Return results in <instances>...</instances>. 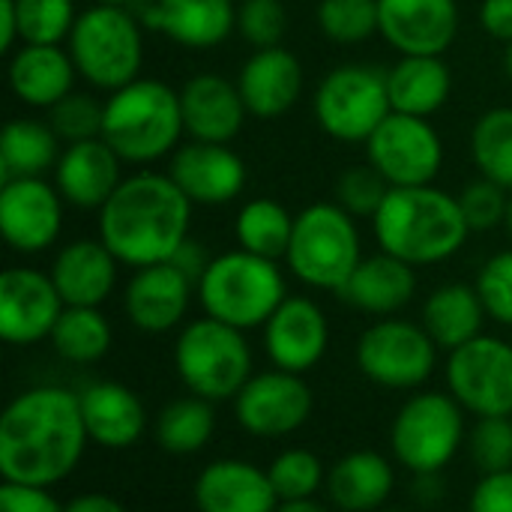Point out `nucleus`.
<instances>
[{
    "instance_id": "21",
    "label": "nucleus",
    "mask_w": 512,
    "mask_h": 512,
    "mask_svg": "<svg viewBox=\"0 0 512 512\" xmlns=\"http://www.w3.org/2000/svg\"><path fill=\"white\" fill-rule=\"evenodd\" d=\"M138 21L183 48H216L237 30L234 0H147Z\"/></svg>"
},
{
    "instance_id": "27",
    "label": "nucleus",
    "mask_w": 512,
    "mask_h": 512,
    "mask_svg": "<svg viewBox=\"0 0 512 512\" xmlns=\"http://www.w3.org/2000/svg\"><path fill=\"white\" fill-rule=\"evenodd\" d=\"M120 261L114 252L93 237L66 243L51 261V279L66 306H102L117 288Z\"/></svg>"
},
{
    "instance_id": "1",
    "label": "nucleus",
    "mask_w": 512,
    "mask_h": 512,
    "mask_svg": "<svg viewBox=\"0 0 512 512\" xmlns=\"http://www.w3.org/2000/svg\"><path fill=\"white\" fill-rule=\"evenodd\" d=\"M87 441L78 393L57 384L30 387L0 414V477L51 489L75 474Z\"/></svg>"
},
{
    "instance_id": "47",
    "label": "nucleus",
    "mask_w": 512,
    "mask_h": 512,
    "mask_svg": "<svg viewBox=\"0 0 512 512\" xmlns=\"http://www.w3.org/2000/svg\"><path fill=\"white\" fill-rule=\"evenodd\" d=\"M468 512H512V468L480 474L468 498Z\"/></svg>"
},
{
    "instance_id": "6",
    "label": "nucleus",
    "mask_w": 512,
    "mask_h": 512,
    "mask_svg": "<svg viewBox=\"0 0 512 512\" xmlns=\"http://www.w3.org/2000/svg\"><path fill=\"white\" fill-rule=\"evenodd\" d=\"M174 369L192 396L207 402H234L255 375V357L243 330L210 315L183 324L174 342Z\"/></svg>"
},
{
    "instance_id": "28",
    "label": "nucleus",
    "mask_w": 512,
    "mask_h": 512,
    "mask_svg": "<svg viewBox=\"0 0 512 512\" xmlns=\"http://www.w3.org/2000/svg\"><path fill=\"white\" fill-rule=\"evenodd\" d=\"M417 294V273L408 261L378 252L372 258H363L351 279L342 285L339 297L372 318H393L399 315Z\"/></svg>"
},
{
    "instance_id": "48",
    "label": "nucleus",
    "mask_w": 512,
    "mask_h": 512,
    "mask_svg": "<svg viewBox=\"0 0 512 512\" xmlns=\"http://www.w3.org/2000/svg\"><path fill=\"white\" fill-rule=\"evenodd\" d=\"M0 512H63V504L48 489L3 480V486H0Z\"/></svg>"
},
{
    "instance_id": "46",
    "label": "nucleus",
    "mask_w": 512,
    "mask_h": 512,
    "mask_svg": "<svg viewBox=\"0 0 512 512\" xmlns=\"http://www.w3.org/2000/svg\"><path fill=\"white\" fill-rule=\"evenodd\" d=\"M477 291L486 315L504 327H512V249L495 252L477 273Z\"/></svg>"
},
{
    "instance_id": "50",
    "label": "nucleus",
    "mask_w": 512,
    "mask_h": 512,
    "mask_svg": "<svg viewBox=\"0 0 512 512\" xmlns=\"http://www.w3.org/2000/svg\"><path fill=\"white\" fill-rule=\"evenodd\" d=\"M210 255H207V249L198 243V240H186L177 252H174V258H171V264L180 270V273H186L192 282H195V288H198V282H201V276L207 273V267H210Z\"/></svg>"
},
{
    "instance_id": "55",
    "label": "nucleus",
    "mask_w": 512,
    "mask_h": 512,
    "mask_svg": "<svg viewBox=\"0 0 512 512\" xmlns=\"http://www.w3.org/2000/svg\"><path fill=\"white\" fill-rule=\"evenodd\" d=\"M96 3H105V6H132L135 0H96Z\"/></svg>"
},
{
    "instance_id": "54",
    "label": "nucleus",
    "mask_w": 512,
    "mask_h": 512,
    "mask_svg": "<svg viewBox=\"0 0 512 512\" xmlns=\"http://www.w3.org/2000/svg\"><path fill=\"white\" fill-rule=\"evenodd\" d=\"M504 72H507V78L512 81V42L504 45Z\"/></svg>"
},
{
    "instance_id": "41",
    "label": "nucleus",
    "mask_w": 512,
    "mask_h": 512,
    "mask_svg": "<svg viewBox=\"0 0 512 512\" xmlns=\"http://www.w3.org/2000/svg\"><path fill=\"white\" fill-rule=\"evenodd\" d=\"M105 102L90 93H69L57 105L48 108V126L57 132L63 144H78L90 138H102Z\"/></svg>"
},
{
    "instance_id": "45",
    "label": "nucleus",
    "mask_w": 512,
    "mask_h": 512,
    "mask_svg": "<svg viewBox=\"0 0 512 512\" xmlns=\"http://www.w3.org/2000/svg\"><path fill=\"white\" fill-rule=\"evenodd\" d=\"M510 189L498 186L489 177H480L468 183L459 192V207L465 213V222L471 231H492L501 222H507V207H510Z\"/></svg>"
},
{
    "instance_id": "9",
    "label": "nucleus",
    "mask_w": 512,
    "mask_h": 512,
    "mask_svg": "<svg viewBox=\"0 0 512 512\" xmlns=\"http://www.w3.org/2000/svg\"><path fill=\"white\" fill-rule=\"evenodd\" d=\"M465 408L441 390H417L393 417L390 450L393 459L414 477L441 474L465 447Z\"/></svg>"
},
{
    "instance_id": "49",
    "label": "nucleus",
    "mask_w": 512,
    "mask_h": 512,
    "mask_svg": "<svg viewBox=\"0 0 512 512\" xmlns=\"http://www.w3.org/2000/svg\"><path fill=\"white\" fill-rule=\"evenodd\" d=\"M480 24L492 39H498L504 45L512 42V0H483Z\"/></svg>"
},
{
    "instance_id": "31",
    "label": "nucleus",
    "mask_w": 512,
    "mask_h": 512,
    "mask_svg": "<svg viewBox=\"0 0 512 512\" xmlns=\"http://www.w3.org/2000/svg\"><path fill=\"white\" fill-rule=\"evenodd\" d=\"M387 90L393 111L429 120L447 105L453 75L438 54H402V60L387 69Z\"/></svg>"
},
{
    "instance_id": "17",
    "label": "nucleus",
    "mask_w": 512,
    "mask_h": 512,
    "mask_svg": "<svg viewBox=\"0 0 512 512\" xmlns=\"http://www.w3.org/2000/svg\"><path fill=\"white\" fill-rule=\"evenodd\" d=\"M330 348V321L312 297H285L264 324V351L276 369L306 375Z\"/></svg>"
},
{
    "instance_id": "5",
    "label": "nucleus",
    "mask_w": 512,
    "mask_h": 512,
    "mask_svg": "<svg viewBox=\"0 0 512 512\" xmlns=\"http://www.w3.org/2000/svg\"><path fill=\"white\" fill-rule=\"evenodd\" d=\"M285 297L288 288L279 261L246 249L216 255L198 282V303L204 315L243 333L264 327Z\"/></svg>"
},
{
    "instance_id": "26",
    "label": "nucleus",
    "mask_w": 512,
    "mask_h": 512,
    "mask_svg": "<svg viewBox=\"0 0 512 512\" xmlns=\"http://www.w3.org/2000/svg\"><path fill=\"white\" fill-rule=\"evenodd\" d=\"M240 96L252 117L276 120L288 114L303 93V66L288 48H258L237 75Z\"/></svg>"
},
{
    "instance_id": "2",
    "label": "nucleus",
    "mask_w": 512,
    "mask_h": 512,
    "mask_svg": "<svg viewBox=\"0 0 512 512\" xmlns=\"http://www.w3.org/2000/svg\"><path fill=\"white\" fill-rule=\"evenodd\" d=\"M192 201L159 171L123 177L99 210V240L132 270L165 264L189 240Z\"/></svg>"
},
{
    "instance_id": "13",
    "label": "nucleus",
    "mask_w": 512,
    "mask_h": 512,
    "mask_svg": "<svg viewBox=\"0 0 512 512\" xmlns=\"http://www.w3.org/2000/svg\"><path fill=\"white\" fill-rule=\"evenodd\" d=\"M366 162L390 186H432L444 165V144L426 117L393 111L369 135Z\"/></svg>"
},
{
    "instance_id": "37",
    "label": "nucleus",
    "mask_w": 512,
    "mask_h": 512,
    "mask_svg": "<svg viewBox=\"0 0 512 512\" xmlns=\"http://www.w3.org/2000/svg\"><path fill=\"white\" fill-rule=\"evenodd\" d=\"M471 156L480 177L495 180L512 192V108L486 111L471 129Z\"/></svg>"
},
{
    "instance_id": "53",
    "label": "nucleus",
    "mask_w": 512,
    "mask_h": 512,
    "mask_svg": "<svg viewBox=\"0 0 512 512\" xmlns=\"http://www.w3.org/2000/svg\"><path fill=\"white\" fill-rule=\"evenodd\" d=\"M276 512H333L327 504H321L318 498H306V501H285L279 504Z\"/></svg>"
},
{
    "instance_id": "16",
    "label": "nucleus",
    "mask_w": 512,
    "mask_h": 512,
    "mask_svg": "<svg viewBox=\"0 0 512 512\" xmlns=\"http://www.w3.org/2000/svg\"><path fill=\"white\" fill-rule=\"evenodd\" d=\"M63 228V195L42 177H15L0 186V231L9 249L39 255Z\"/></svg>"
},
{
    "instance_id": "32",
    "label": "nucleus",
    "mask_w": 512,
    "mask_h": 512,
    "mask_svg": "<svg viewBox=\"0 0 512 512\" xmlns=\"http://www.w3.org/2000/svg\"><path fill=\"white\" fill-rule=\"evenodd\" d=\"M486 318L489 315H486L477 285L447 282L426 297L420 324L435 339V345L450 354V351L462 348L465 342L483 336Z\"/></svg>"
},
{
    "instance_id": "10",
    "label": "nucleus",
    "mask_w": 512,
    "mask_h": 512,
    "mask_svg": "<svg viewBox=\"0 0 512 512\" xmlns=\"http://www.w3.org/2000/svg\"><path fill=\"white\" fill-rule=\"evenodd\" d=\"M393 114L387 69L369 63H345L327 72L315 90L318 126L345 144H366L369 135Z\"/></svg>"
},
{
    "instance_id": "23",
    "label": "nucleus",
    "mask_w": 512,
    "mask_h": 512,
    "mask_svg": "<svg viewBox=\"0 0 512 512\" xmlns=\"http://www.w3.org/2000/svg\"><path fill=\"white\" fill-rule=\"evenodd\" d=\"M198 512H276L279 495L267 477L246 459H216L201 468L192 489Z\"/></svg>"
},
{
    "instance_id": "43",
    "label": "nucleus",
    "mask_w": 512,
    "mask_h": 512,
    "mask_svg": "<svg viewBox=\"0 0 512 512\" xmlns=\"http://www.w3.org/2000/svg\"><path fill=\"white\" fill-rule=\"evenodd\" d=\"M387 192H390V183L369 162L345 168L336 180V204L354 219H372L378 207L384 204Z\"/></svg>"
},
{
    "instance_id": "12",
    "label": "nucleus",
    "mask_w": 512,
    "mask_h": 512,
    "mask_svg": "<svg viewBox=\"0 0 512 512\" xmlns=\"http://www.w3.org/2000/svg\"><path fill=\"white\" fill-rule=\"evenodd\" d=\"M447 393L474 417H512V345L477 336L447 354Z\"/></svg>"
},
{
    "instance_id": "42",
    "label": "nucleus",
    "mask_w": 512,
    "mask_h": 512,
    "mask_svg": "<svg viewBox=\"0 0 512 512\" xmlns=\"http://www.w3.org/2000/svg\"><path fill=\"white\" fill-rule=\"evenodd\" d=\"M465 450L480 474L512 468V417H477L468 429Z\"/></svg>"
},
{
    "instance_id": "29",
    "label": "nucleus",
    "mask_w": 512,
    "mask_h": 512,
    "mask_svg": "<svg viewBox=\"0 0 512 512\" xmlns=\"http://www.w3.org/2000/svg\"><path fill=\"white\" fill-rule=\"evenodd\" d=\"M396 489V468L378 450H354L327 468V501L339 512L384 510Z\"/></svg>"
},
{
    "instance_id": "35",
    "label": "nucleus",
    "mask_w": 512,
    "mask_h": 512,
    "mask_svg": "<svg viewBox=\"0 0 512 512\" xmlns=\"http://www.w3.org/2000/svg\"><path fill=\"white\" fill-rule=\"evenodd\" d=\"M111 342V321L102 315L99 306H66L51 333V348L60 360L72 366L99 363L111 351Z\"/></svg>"
},
{
    "instance_id": "36",
    "label": "nucleus",
    "mask_w": 512,
    "mask_h": 512,
    "mask_svg": "<svg viewBox=\"0 0 512 512\" xmlns=\"http://www.w3.org/2000/svg\"><path fill=\"white\" fill-rule=\"evenodd\" d=\"M234 234L240 249L270 261H282L291 246L294 216L273 198H252L240 207Z\"/></svg>"
},
{
    "instance_id": "22",
    "label": "nucleus",
    "mask_w": 512,
    "mask_h": 512,
    "mask_svg": "<svg viewBox=\"0 0 512 512\" xmlns=\"http://www.w3.org/2000/svg\"><path fill=\"white\" fill-rule=\"evenodd\" d=\"M180 108L186 135L207 144H231L249 114L237 81H228L216 72L192 75L180 87Z\"/></svg>"
},
{
    "instance_id": "19",
    "label": "nucleus",
    "mask_w": 512,
    "mask_h": 512,
    "mask_svg": "<svg viewBox=\"0 0 512 512\" xmlns=\"http://www.w3.org/2000/svg\"><path fill=\"white\" fill-rule=\"evenodd\" d=\"M378 33L399 54H438L456 42V0H378Z\"/></svg>"
},
{
    "instance_id": "25",
    "label": "nucleus",
    "mask_w": 512,
    "mask_h": 512,
    "mask_svg": "<svg viewBox=\"0 0 512 512\" xmlns=\"http://www.w3.org/2000/svg\"><path fill=\"white\" fill-rule=\"evenodd\" d=\"M87 438L102 450H132L147 432V408L117 381H93L78 393Z\"/></svg>"
},
{
    "instance_id": "52",
    "label": "nucleus",
    "mask_w": 512,
    "mask_h": 512,
    "mask_svg": "<svg viewBox=\"0 0 512 512\" xmlns=\"http://www.w3.org/2000/svg\"><path fill=\"white\" fill-rule=\"evenodd\" d=\"M15 42H21L18 6H15V0H0V48L15 51Z\"/></svg>"
},
{
    "instance_id": "40",
    "label": "nucleus",
    "mask_w": 512,
    "mask_h": 512,
    "mask_svg": "<svg viewBox=\"0 0 512 512\" xmlns=\"http://www.w3.org/2000/svg\"><path fill=\"white\" fill-rule=\"evenodd\" d=\"M378 0H321L318 27L330 42L357 45L378 33Z\"/></svg>"
},
{
    "instance_id": "34",
    "label": "nucleus",
    "mask_w": 512,
    "mask_h": 512,
    "mask_svg": "<svg viewBox=\"0 0 512 512\" xmlns=\"http://www.w3.org/2000/svg\"><path fill=\"white\" fill-rule=\"evenodd\" d=\"M156 444L171 456H195L216 435V411L213 402L201 396H183L168 402L153 420Z\"/></svg>"
},
{
    "instance_id": "39",
    "label": "nucleus",
    "mask_w": 512,
    "mask_h": 512,
    "mask_svg": "<svg viewBox=\"0 0 512 512\" xmlns=\"http://www.w3.org/2000/svg\"><path fill=\"white\" fill-rule=\"evenodd\" d=\"M15 6L24 45H60L78 21L72 0H15Z\"/></svg>"
},
{
    "instance_id": "38",
    "label": "nucleus",
    "mask_w": 512,
    "mask_h": 512,
    "mask_svg": "<svg viewBox=\"0 0 512 512\" xmlns=\"http://www.w3.org/2000/svg\"><path fill=\"white\" fill-rule=\"evenodd\" d=\"M267 477L279 495V501H306L315 498L324 486H327V468L324 462L306 450V447H288L282 450L270 465H267Z\"/></svg>"
},
{
    "instance_id": "33",
    "label": "nucleus",
    "mask_w": 512,
    "mask_h": 512,
    "mask_svg": "<svg viewBox=\"0 0 512 512\" xmlns=\"http://www.w3.org/2000/svg\"><path fill=\"white\" fill-rule=\"evenodd\" d=\"M60 138L42 120H9L0 135V183L42 177L60 159Z\"/></svg>"
},
{
    "instance_id": "24",
    "label": "nucleus",
    "mask_w": 512,
    "mask_h": 512,
    "mask_svg": "<svg viewBox=\"0 0 512 512\" xmlns=\"http://www.w3.org/2000/svg\"><path fill=\"white\" fill-rule=\"evenodd\" d=\"M123 159L105 138L66 144L54 165V186L66 204L78 210H102L123 183Z\"/></svg>"
},
{
    "instance_id": "3",
    "label": "nucleus",
    "mask_w": 512,
    "mask_h": 512,
    "mask_svg": "<svg viewBox=\"0 0 512 512\" xmlns=\"http://www.w3.org/2000/svg\"><path fill=\"white\" fill-rule=\"evenodd\" d=\"M381 252L411 267H429L453 258L468 243V222L459 195L432 186H390L384 204L372 216Z\"/></svg>"
},
{
    "instance_id": "8",
    "label": "nucleus",
    "mask_w": 512,
    "mask_h": 512,
    "mask_svg": "<svg viewBox=\"0 0 512 512\" xmlns=\"http://www.w3.org/2000/svg\"><path fill=\"white\" fill-rule=\"evenodd\" d=\"M285 261L303 285L339 294L363 261L354 216L336 201L309 204L294 216V234Z\"/></svg>"
},
{
    "instance_id": "30",
    "label": "nucleus",
    "mask_w": 512,
    "mask_h": 512,
    "mask_svg": "<svg viewBox=\"0 0 512 512\" xmlns=\"http://www.w3.org/2000/svg\"><path fill=\"white\" fill-rule=\"evenodd\" d=\"M9 87L30 108H51L72 93L75 63L60 45H18L9 57Z\"/></svg>"
},
{
    "instance_id": "44",
    "label": "nucleus",
    "mask_w": 512,
    "mask_h": 512,
    "mask_svg": "<svg viewBox=\"0 0 512 512\" xmlns=\"http://www.w3.org/2000/svg\"><path fill=\"white\" fill-rule=\"evenodd\" d=\"M237 30L255 51L276 48L288 33V9L282 0H240Z\"/></svg>"
},
{
    "instance_id": "7",
    "label": "nucleus",
    "mask_w": 512,
    "mask_h": 512,
    "mask_svg": "<svg viewBox=\"0 0 512 512\" xmlns=\"http://www.w3.org/2000/svg\"><path fill=\"white\" fill-rule=\"evenodd\" d=\"M141 21L129 6L93 3L78 12L69 33V54L78 75L96 90H120L141 78L144 66V33Z\"/></svg>"
},
{
    "instance_id": "15",
    "label": "nucleus",
    "mask_w": 512,
    "mask_h": 512,
    "mask_svg": "<svg viewBox=\"0 0 512 512\" xmlns=\"http://www.w3.org/2000/svg\"><path fill=\"white\" fill-rule=\"evenodd\" d=\"M66 303L51 279L36 267H9L0 273V339L15 348L51 339Z\"/></svg>"
},
{
    "instance_id": "51",
    "label": "nucleus",
    "mask_w": 512,
    "mask_h": 512,
    "mask_svg": "<svg viewBox=\"0 0 512 512\" xmlns=\"http://www.w3.org/2000/svg\"><path fill=\"white\" fill-rule=\"evenodd\" d=\"M63 512H126V507L105 492H84L63 504Z\"/></svg>"
},
{
    "instance_id": "11",
    "label": "nucleus",
    "mask_w": 512,
    "mask_h": 512,
    "mask_svg": "<svg viewBox=\"0 0 512 512\" xmlns=\"http://www.w3.org/2000/svg\"><path fill=\"white\" fill-rule=\"evenodd\" d=\"M354 360L372 384L408 393L420 390L432 378L438 366V345L423 324L393 315L378 318L360 333Z\"/></svg>"
},
{
    "instance_id": "14",
    "label": "nucleus",
    "mask_w": 512,
    "mask_h": 512,
    "mask_svg": "<svg viewBox=\"0 0 512 512\" xmlns=\"http://www.w3.org/2000/svg\"><path fill=\"white\" fill-rule=\"evenodd\" d=\"M315 411V393L303 375L285 369L255 372L234 396V417L252 438L276 441L300 432Z\"/></svg>"
},
{
    "instance_id": "4",
    "label": "nucleus",
    "mask_w": 512,
    "mask_h": 512,
    "mask_svg": "<svg viewBox=\"0 0 512 512\" xmlns=\"http://www.w3.org/2000/svg\"><path fill=\"white\" fill-rule=\"evenodd\" d=\"M183 126L180 90L159 78H135L108 93L102 138L126 165H150L177 150Z\"/></svg>"
},
{
    "instance_id": "20",
    "label": "nucleus",
    "mask_w": 512,
    "mask_h": 512,
    "mask_svg": "<svg viewBox=\"0 0 512 512\" xmlns=\"http://www.w3.org/2000/svg\"><path fill=\"white\" fill-rule=\"evenodd\" d=\"M168 177L192 204H228L246 186V162L228 144L189 141L174 150Z\"/></svg>"
},
{
    "instance_id": "57",
    "label": "nucleus",
    "mask_w": 512,
    "mask_h": 512,
    "mask_svg": "<svg viewBox=\"0 0 512 512\" xmlns=\"http://www.w3.org/2000/svg\"><path fill=\"white\" fill-rule=\"evenodd\" d=\"M375 512H408V510H399V507H384V510H375Z\"/></svg>"
},
{
    "instance_id": "18",
    "label": "nucleus",
    "mask_w": 512,
    "mask_h": 512,
    "mask_svg": "<svg viewBox=\"0 0 512 512\" xmlns=\"http://www.w3.org/2000/svg\"><path fill=\"white\" fill-rule=\"evenodd\" d=\"M192 294H198L195 282L165 261L135 270L123 291V309L135 330L162 336L186 321Z\"/></svg>"
},
{
    "instance_id": "56",
    "label": "nucleus",
    "mask_w": 512,
    "mask_h": 512,
    "mask_svg": "<svg viewBox=\"0 0 512 512\" xmlns=\"http://www.w3.org/2000/svg\"><path fill=\"white\" fill-rule=\"evenodd\" d=\"M504 225H507V231H510V237H512V195H510V207H507V222H504Z\"/></svg>"
}]
</instances>
